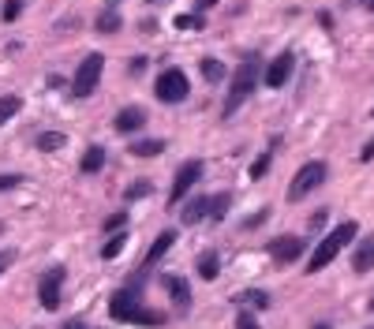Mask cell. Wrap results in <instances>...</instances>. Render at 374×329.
I'll return each instance as SVG.
<instances>
[{
    "label": "cell",
    "instance_id": "1",
    "mask_svg": "<svg viewBox=\"0 0 374 329\" xmlns=\"http://www.w3.org/2000/svg\"><path fill=\"white\" fill-rule=\"evenodd\" d=\"M139 292H142L139 277L127 281L120 292H113V300H109V314L120 318V322H131V326H165V314L150 311V307H142V303H139Z\"/></svg>",
    "mask_w": 374,
    "mask_h": 329
},
{
    "label": "cell",
    "instance_id": "2",
    "mask_svg": "<svg viewBox=\"0 0 374 329\" xmlns=\"http://www.w3.org/2000/svg\"><path fill=\"white\" fill-rule=\"evenodd\" d=\"M258 79H262V64H258V57H247V60L233 71V86H228V97H225V116H233L236 108L244 105L251 94H255Z\"/></svg>",
    "mask_w": 374,
    "mask_h": 329
},
{
    "label": "cell",
    "instance_id": "3",
    "mask_svg": "<svg viewBox=\"0 0 374 329\" xmlns=\"http://www.w3.org/2000/svg\"><path fill=\"white\" fill-rule=\"evenodd\" d=\"M356 232H359V225H356V221H345V225H337L333 232H329V236L322 239V244H318V251H314V255L307 258V273H318V270H326L329 262H333V258L340 255V251H345V247L352 244V239H356Z\"/></svg>",
    "mask_w": 374,
    "mask_h": 329
},
{
    "label": "cell",
    "instance_id": "4",
    "mask_svg": "<svg viewBox=\"0 0 374 329\" xmlns=\"http://www.w3.org/2000/svg\"><path fill=\"white\" fill-rule=\"evenodd\" d=\"M326 176H329L326 161H307L303 169L292 176V183H289V199H292V202H300L303 195H311L314 188H322V183H326Z\"/></svg>",
    "mask_w": 374,
    "mask_h": 329
},
{
    "label": "cell",
    "instance_id": "5",
    "mask_svg": "<svg viewBox=\"0 0 374 329\" xmlns=\"http://www.w3.org/2000/svg\"><path fill=\"white\" fill-rule=\"evenodd\" d=\"M153 94H158L165 105H176V102H183V97L191 94V83H187V75H183L180 68H169V71L158 75V83H153Z\"/></svg>",
    "mask_w": 374,
    "mask_h": 329
},
{
    "label": "cell",
    "instance_id": "6",
    "mask_svg": "<svg viewBox=\"0 0 374 329\" xmlns=\"http://www.w3.org/2000/svg\"><path fill=\"white\" fill-rule=\"evenodd\" d=\"M102 71H105V57H102V52L83 57L79 71H75V79H71V94H75V97L94 94V86H97V79H102Z\"/></svg>",
    "mask_w": 374,
    "mask_h": 329
},
{
    "label": "cell",
    "instance_id": "7",
    "mask_svg": "<svg viewBox=\"0 0 374 329\" xmlns=\"http://www.w3.org/2000/svg\"><path fill=\"white\" fill-rule=\"evenodd\" d=\"M60 284H64V266H53L49 273H41L38 281V300L46 311H57L60 307Z\"/></svg>",
    "mask_w": 374,
    "mask_h": 329
},
{
    "label": "cell",
    "instance_id": "8",
    "mask_svg": "<svg viewBox=\"0 0 374 329\" xmlns=\"http://www.w3.org/2000/svg\"><path fill=\"white\" fill-rule=\"evenodd\" d=\"M199 180H202V161H183V169L176 172V180H172L169 206H172V202H180V199H187V191H191Z\"/></svg>",
    "mask_w": 374,
    "mask_h": 329
},
{
    "label": "cell",
    "instance_id": "9",
    "mask_svg": "<svg viewBox=\"0 0 374 329\" xmlns=\"http://www.w3.org/2000/svg\"><path fill=\"white\" fill-rule=\"evenodd\" d=\"M266 255H273V262H296L303 255V239L300 236H277V239H270V247H266Z\"/></svg>",
    "mask_w": 374,
    "mask_h": 329
},
{
    "label": "cell",
    "instance_id": "10",
    "mask_svg": "<svg viewBox=\"0 0 374 329\" xmlns=\"http://www.w3.org/2000/svg\"><path fill=\"white\" fill-rule=\"evenodd\" d=\"M292 68H296V57H292V52H277V57L270 60V68L262 71V79H266V86H273V90H277V86L289 83Z\"/></svg>",
    "mask_w": 374,
    "mask_h": 329
},
{
    "label": "cell",
    "instance_id": "11",
    "mask_svg": "<svg viewBox=\"0 0 374 329\" xmlns=\"http://www.w3.org/2000/svg\"><path fill=\"white\" fill-rule=\"evenodd\" d=\"M142 124H146V113H142L139 105H127L116 113V131L120 135H135V131H142Z\"/></svg>",
    "mask_w": 374,
    "mask_h": 329
},
{
    "label": "cell",
    "instance_id": "12",
    "mask_svg": "<svg viewBox=\"0 0 374 329\" xmlns=\"http://www.w3.org/2000/svg\"><path fill=\"white\" fill-rule=\"evenodd\" d=\"M180 221H183V225H199V221H210V195H195V199L183 206Z\"/></svg>",
    "mask_w": 374,
    "mask_h": 329
},
{
    "label": "cell",
    "instance_id": "13",
    "mask_svg": "<svg viewBox=\"0 0 374 329\" xmlns=\"http://www.w3.org/2000/svg\"><path fill=\"white\" fill-rule=\"evenodd\" d=\"M165 292H169V300L176 303V311H187V307H191V288H187L183 277H165Z\"/></svg>",
    "mask_w": 374,
    "mask_h": 329
},
{
    "label": "cell",
    "instance_id": "14",
    "mask_svg": "<svg viewBox=\"0 0 374 329\" xmlns=\"http://www.w3.org/2000/svg\"><path fill=\"white\" fill-rule=\"evenodd\" d=\"M172 244H176V232H161V236L150 244V251H146V266H158V262L172 251Z\"/></svg>",
    "mask_w": 374,
    "mask_h": 329
},
{
    "label": "cell",
    "instance_id": "15",
    "mask_svg": "<svg viewBox=\"0 0 374 329\" xmlns=\"http://www.w3.org/2000/svg\"><path fill=\"white\" fill-rule=\"evenodd\" d=\"M370 266H374V239H363V244L356 247V255H352V270L367 273Z\"/></svg>",
    "mask_w": 374,
    "mask_h": 329
},
{
    "label": "cell",
    "instance_id": "16",
    "mask_svg": "<svg viewBox=\"0 0 374 329\" xmlns=\"http://www.w3.org/2000/svg\"><path fill=\"white\" fill-rule=\"evenodd\" d=\"M127 150H131V158H158V153L165 150V142L161 139H135Z\"/></svg>",
    "mask_w": 374,
    "mask_h": 329
},
{
    "label": "cell",
    "instance_id": "17",
    "mask_svg": "<svg viewBox=\"0 0 374 329\" xmlns=\"http://www.w3.org/2000/svg\"><path fill=\"white\" fill-rule=\"evenodd\" d=\"M102 164H105V150H102V146H90V150L83 153L79 169L86 172V176H94V172H102Z\"/></svg>",
    "mask_w": 374,
    "mask_h": 329
},
{
    "label": "cell",
    "instance_id": "18",
    "mask_svg": "<svg viewBox=\"0 0 374 329\" xmlns=\"http://www.w3.org/2000/svg\"><path fill=\"white\" fill-rule=\"evenodd\" d=\"M228 202H233V195H210V221H225L228 214Z\"/></svg>",
    "mask_w": 374,
    "mask_h": 329
},
{
    "label": "cell",
    "instance_id": "19",
    "mask_svg": "<svg viewBox=\"0 0 374 329\" xmlns=\"http://www.w3.org/2000/svg\"><path fill=\"white\" fill-rule=\"evenodd\" d=\"M217 270H221V262H217L214 251H206V255H199V277L214 281V277H217Z\"/></svg>",
    "mask_w": 374,
    "mask_h": 329
},
{
    "label": "cell",
    "instance_id": "20",
    "mask_svg": "<svg viewBox=\"0 0 374 329\" xmlns=\"http://www.w3.org/2000/svg\"><path fill=\"white\" fill-rule=\"evenodd\" d=\"M236 303H240V307L247 303V307H258V311H262V307H270V295H266V292H258V288H251V292H240V295H236Z\"/></svg>",
    "mask_w": 374,
    "mask_h": 329
},
{
    "label": "cell",
    "instance_id": "21",
    "mask_svg": "<svg viewBox=\"0 0 374 329\" xmlns=\"http://www.w3.org/2000/svg\"><path fill=\"white\" fill-rule=\"evenodd\" d=\"M199 68H202V75H206V83H221V79H225V75H228L221 60H202V64H199Z\"/></svg>",
    "mask_w": 374,
    "mask_h": 329
},
{
    "label": "cell",
    "instance_id": "22",
    "mask_svg": "<svg viewBox=\"0 0 374 329\" xmlns=\"http://www.w3.org/2000/svg\"><path fill=\"white\" fill-rule=\"evenodd\" d=\"M19 105H23V102H19V97H15V94L0 97V127H4V124H8V120H12V116L19 113Z\"/></svg>",
    "mask_w": 374,
    "mask_h": 329
},
{
    "label": "cell",
    "instance_id": "23",
    "mask_svg": "<svg viewBox=\"0 0 374 329\" xmlns=\"http://www.w3.org/2000/svg\"><path fill=\"white\" fill-rule=\"evenodd\" d=\"M124 247H127V236H124V232H116V236H113V239H109V244L102 247V258H105V262H113V258H116Z\"/></svg>",
    "mask_w": 374,
    "mask_h": 329
},
{
    "label": "cell",
    "instance_id": "24",
    "mask_svg": "<svg viewBox=\"0 0 374 329\" xmlns=\"http://www.w3.org/2000/svg\"><path fill=\"white\" fill-rule=\"evenodd\" d=\"M64 146V135H60V131H46V135H38V150H60Z\"/></svg>",
    "mask_w": 374,
    "mask_h": 329
},
{
    "label": "cell",
    "instance_id": "25",
    "mask_svg": "<svg viewBox=\"0 0 374 329\" xmlns=\"http://www.w3.org/2000/svg\"><path fill=\"white\" fill-rule=\"evenodd\" d=\"M97 30H102V34H116V30H120V15L116 12L97 15Z\"/></svg>",
    "mask_w": 374,
    "mask_h": 329
},
{
    "label": "cell",
    "instance_id": "26",
    "mask_svg": "<svg viewBox=\"0 0 374 329\" xmlns=\"http://www.w3.org/2000/svg\"><path fill=\"white\" fill-rule=\"evenodd\" d=\"M146 195H150V183H146V180H135V183H131V188L124 191V199L135 202V199H146Z\"/></svg>",
    "mask_w": 374,
    "mask_h": 329
},
{
    "label": "cell",
    "instance_id": "27",
    "mask_svg": "<svg viewBox=\"0 0 374 329\" xmlns=\"http://www.w3.org/2000/svg\"><path fill=\"white\" fill-rule=\"evenodd\" d=\"M23 15V0H4V23H15Z\"/></svg>",
    "mask_w": 374,
    "mask_h": 329
},
{
    "label": "cell",
    "instance_id": "28",
    "mask_svg": "<svg viewBox=\"0 0 374 329\" xmlns=\"http://www.w3.org/2000/svg\"><path fill=\"white\" fill-rule=\"evenodd\" d=\"M266 172H270V153H262V158L251 164V180H262Z\"/></svg>",
    "mask_w": 374,
    "mask_h": 329
},
{
    "label": "cell",
    "instance_id": "29",
    "mask_svg": "<svg viewBox=\"0 0 374 329\" xmlns=\"http://www.w3.org/2000/svg\"><path fill=\"white\" fill-rule=\"evenodd\" d=\"M236 329H262V326H258V318H255V314H247V311H244V314H236Z\"/></svg>",
    "mask_w": 374,
    "mask_h": 329
},
{
    "label": "cell",
    "instance_id": "30",
    "mask_svg": "<svg viewBox=\"0 0 374 329\" xmlns=\"http://www.w3.org/2000/svg\"><path fill=\"white\" fill-rule=\"evenodd\" d=\"M176 27H183V30H199V27H202V15H180V19H176Z\"/></svg>",
    "mask_w": 374,
    "mask_h": 329
},
{
    "label": "cell",
    "instance_id": "31",
    "mask_svg": "<svg viewBox=\"0 0 374 329\" xmlns=\"http://www.w3.org/2000/svg\"><path fill=\"white\" fill-rule=\"evenodd\" d=\"M124 225H127V214H113V217L105 221V232H120Z\"/></svg>",
    "mask_w": 374,
    "mask_h": 329
},
{
    "label": "cell",
    "instance_id": "32",
    "mask_svg": "<svg viewBox=\"0 0 374 329\" xmlns=\"http://www.w3.org/2000/svg\"><path fill=\"white\" fill-rule=\"evenodd\" d=\"M19 183H23V176H15V172H8V176H0V191H15Z\"/></svg>",
    "mask_w": 374,
    "mask_h": 329
},
{
    "label": "cell",
    "instance_id": "33",
    "mask_svg": "<svg viewBox=\"0 0 374 329\" xmlns=\"http://www.w3.org/2000/svg\"><path fill=\"white\" fill-rule=\"evenodd\" d=\"M266 217H270V210H262V214H251V217H247V221L240 225V228H258L262 221H266Z\"/></svg>",
    "mask_w": 374,
    "mask_h": 329
},
{
    "label": "cell",
    "instance_id": "34",
    "mask_svg": "<svg viewBox=\"0 0 374 329\" xmlns=\"http://www.w3.org/2000/svg\"><path fill=\"white\" fill-rule=\"evenodd\" d=\"M374 158V142H367V146H363V161H370Z\"/></svg>",
    "mask_w": 374,
    "mask_h": 329
},
{
    "label": "cell",
    "instance_id": "35",
    "mask_svg": "<svg viewBox=\"0 0 374 329\" xmlns=\"http://www.w3.org/2000/svg\"><path fill=\"white\" fill-rule=\"evenodd\" d=\"M60 329H83V322H79V318H71V322H64Z\"/></svg>",
    "mask_w": 374,
    "mask_h": 329
},
{
    "label": "cell",
    "instance_id": "36",
    "mask_svg": "<svg viewBox=\"0 0 374 329\" xmlns=\"http://www.w3.org/2000/svg\"><path fill=\"white\" fill-rule=\"evenodd\" d=\"M195 4H199V8H202V12H206V8H214V4H217V0H195Z\"/></svg>",
    "mask_w": 374,
    "mask_h": 329
},
{
    "label": "cell",
    "instance_id": "37",
    "mask_svg": "<svg viewBox=\"0 0 374 329\" xmlns=\"http://www.w3.org/2000/svg\"><path fill=\"white\" fill-rule=\"evenodd\" d=\"M4 266H8V255H0V273H4Z\"/></svg>",
    "mask_w": 374,
    "mask_h": 329
},
{
    "label": "cell",
    "instance_id": "38",
    "mask_svg": "<svg viewBox=\"0 0 374 329\" xmlns=\"http://www.w3.org/2000/svg\"><path fill=\"white\" fill-rule=\"evenodd\" d=\"M314 329H333V326H322V322H318V326H314Z\"/></svg>",
    "mask_w": 374,
    "mask_h": 329
},
{
    "label": "cell",
    "instance_id": "39",
    "mask_svg": "<svg viewBox=\"0 0 374 329\" xmlns=\"http://www.w3.org/2000/svg\"><path fill=\"white\" fill-rule=\"evenodd\" d=\"M367 8H370V12H374V0H367Z\"/></svg>",
    "mask_w": 374,
    "mask_h": 329
},
{
    "label": "cell",
    "instance_id": "40",
    "mask_svg": "<svg viewBox=\"0 0 374 329\" xmlns=\"http://www.w3.org/2000/svg\"><path fill=\"white\" fill-rule=\"evenodd\" d=\"M370 311H374V295H370Z\"/></svg>",
    "mask_w": 374,
    "mask_h": 329
},
{
    "label": "cell",
    "instance_id": "41",
    "mask_svg": "<svg viewBox=\"0 0 374 329\" xmlns=\"http://www.w3.org/2000/svg\"><path fill=\"white\" fill-rule=\"evenodd\" d=\"M153 4H158V0H153Z\"/></svg>",
    "mask_w": 374,
    "mask_h": 329
},
{
    "label": "cell",
    "instance_id": "42",
    "mask_svg": "<svg viewBox=\"0 0 374 329\" xmlns=\"http://www.w3.org/2000/svg\"><path fill=\"white\" fill-rule=\"evenodd\" d=\"M109 4H113V0H109Z\"/></svg>",
    "mask_w": 374,
    "mask_h": 329
},
{
    "label": "cell",
    "instance_id": "43",
    "mask_svg": "<svg viewBox=\"0 0 374 329\" xmlns=\"http://www.w3.org/2000/svg\"><path fill=\"white\" fill-rule=\"evenodd\" d=\"M370 116H374V113H370Z\"/></svg>",
    "mask_w": 374,
    "mask_h": 329
}]
</instances>
